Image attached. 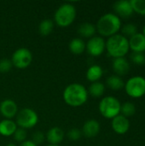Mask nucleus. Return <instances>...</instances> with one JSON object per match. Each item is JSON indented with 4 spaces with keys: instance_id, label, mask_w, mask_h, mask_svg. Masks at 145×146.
Listing matches in <instances>:
<instances>
[{
    "instance_id": "obj_23",
    "label": "nucleus",
    "mask_w": 145,
    "mask_h": 146,
    "mask_svg": "<svg viewBox=\"0 0 145 146\" xmlns=\"http://www.w3.org/2000/svg\"><path fill=\"white\" fill-rule=\"evenodd\" d=\"M55 22L50 19L43 20L38 25V33L42 36H49L54 29Z\"/></svg>"
},
{
    "instance_id": "obj_27",
    "label": "nucleus",
    "mask_w": 145,
    "mask_h": 146,
    "mask_svg": "<svg viewBox=\"0 0 145 146\" xmlns=\"http://www.w3.org/2000/svg\"><path fill=\"white\" fill-rule=\"evenodd\" d=\"M26 136H27L26 131L23 128H21V127H18L16 129V131L15 132V133L13 134L14 139L16 142L21 143V144L26 140Z\"/></svg>"
},
{
    "instance_id": "obj_12",
    "label": "nucleus",
    "mask_w": 145,
    "mask_h": 146,
    "mask_svg": "<svg viewBox=\"0 0 145 146\" xmlns=\"http://www.w3.org/2000/svg\"><path fill=\"white\" fill-rule=\"evenodd\" d=\"M113 8L115 12V15L120 18H128L132 16L133 14V9L130 1H117L114 3Z\"/></svg>"
},
{
    "instance_id": "obj_18",
    "label": "nucleus",
    "mask_w": 145,
    "mask_h": 146,
    "mask_svg": "<svg viewBox=\"0 0 145 146\" xmlns=\"http://www.w3.org/2000/svg\"><path fill=\"white\" fill-rule=\"evenodd\" d=\"M103 68L97 64L91 65L86 71V79L88 81L93 83L99 81V80L103 77Z\"/></svg>"
},
{
    "instance_id": "obj_1",
    "label": "nucleus",
    "mask_w": 145,
    "mask_h": 146,
    "mask_svg": "<svg viewBox=\"0 0 145 146\" xmlns=\"http://www.w3.org/2000/svg\"><path fill=\"white\" fill-rule=\"evenodd\" d=\"M88 96L87 89L79 83L68 85L62 93L64 102L71 107H80L84 105L88 100Z\"/></svg>"
},
{
    "instance_id": "obj_10",
    "label": "nucleus",
    "mask_w": 145,
    "mask_h": 146,
    "mask_svg": "<svg viewBox=\"0 0 145 146\" xmlns=\"http://www.w3.org/2000/svg\"><path fill=\"white\" fill-rule=\"evenodd\" d=\"M18 106L12 99H5L0 103V114L4 119L12 120L18 113Z\"/></svg>"
},
{
    "instance_id": "obj_4",
    "label": "nucleus",
    "mask_w": 145,
    "mask_h": 146,
    "mask_svg": "<svg viewBox=\"0 0 145 146\" xmlns=\"http://www.w3.org/2000/svg\"><path fill=\"white\" fill-rule=\"evenodd\" d=\"M76 15L77 10L75 6L70 3H65L56 10L53 21L61 27H67L74 21Z\"/></svg>"
},
{
    "instance_id": "obj_14",
    "label": "nucleus",
    "mask_w": 145,
    "mask_h": 146,
    "mask_svg": "<svg viewBox=\"0 0 145 146\" xmlns=\"http://www.w3.org/2000/svg\"><path fill=\"white\" fill-rule=\"evenodd\" d=\"M65 133L63 130L59 127H53L45 134V139L49 145H59L64 139Z\"/></svg>"
},
{
    "instance_id": "obj_13",
    "label": "nucleus",
    "mask_w": 145,
    "mask_h": 146,
    "mask_svg": "<svg viewBox=\"0 0 145 146\" xmlns=\"http://www.w3.org/2000/svg\"><path fill=\"white\" fill-rule=\"evenodd\" d=\"M101 130V126L100 123L94 119H91L86 121L81 129L82 134L88 139H92L95 138L98 135Z\"/></svg>"
},
{
    "instance_id": "obj_3",
    "label": "nucleus",
    "mask_w": 145,
    "mask_h": 146,
    "mask_svg": "<svg viewBox=\"0 0 145 146\" xmlns=\"http://www.w3.org/2000/svg\"><path fill=\"white\" fill-rule=\"evenodd\" d=\"M105 50L114 59L125 57L130 50L128 38L119 33L109 37L106 41Z\"/></svg>"
},
{
    "instance_id": "obj_21",
    "label": "nucleus",
    "mask_w": 145,
    "mask_h": 146,
    "mask_svg": "<svg viewBox=\"0 0 145 146\" xmlns=\"http://www.w3.org/2000/svg\"><path fill=\"white\" fill-rule=\"evenodd\" d=\"M106 83H107L108 87L113 91H120L123 89L125 86V82L122 80V78L116 74L109 76L107 79Z\"/></svg>"
},
{
    "instance_id": "obj_33",
    "label": "nucleus",
    "mask_w": 145,
    "mask_h": 146,
    "mask_svg": "<svg viewBox=\"0 0 145 146\" xmlns=\"http://www.w3.org/2000/svg\"><path fill=\"white\" fill-rule=\"evenodd\" d=\"M6 146H16V145H15V144H13V143H9Z\"/></svg>"
},
{
    "instance_id": "obj_20",
    "label": "nucleus",
    "mask_w": 145,
    "mask_h": 146,
    "mask_svg": "<svg viewBox=\"0 0 145 146\" xmlns=\"http://www.w3.org/2000/svg\"><path fill=\"white\" fill-rule=\"evenodd\" d=\"M69 50L74 55H81L85 51V43L81 38H74L68 44Z\"/></svg>"
},
{
    "instance_id": "obj_16",
    "label": "nucleus",
    "mask_w": 145,
    "mask_h": 146,
    "mask_svg": "<svg viewBox=\"0 0 145 146\" xmlns=\"http://www.w3.org/2000/svg\"><path fill=\"white\" fill-rule=\"evenodd\" d=\"M114 72L118 76H124L130 71V63L125 57L115 58L112 62Z\"/></svg>"
},
{
    "instance_id": "obj_11",
    "label": "nucleus",
    "mask_w": 145,
    "mask_h": 146,
    "mask_svg": "<svg viewBox=\"0 0 145 146\" xmlns=\"http://www.w3.org/2000/svg\"><path fill=\"white\" fill-rule=\"evenodd\" d=\"M111 127L115 133L123 135L126 134L130 129V121L128 118L120 114L119 115L112 119Z\"/></svg>"
},
{
    "instance_id": "obj_24",
    "label": "nucleus",
    "mask_w": 145,
    "mask_h": 146,
    "mask_svg": "<svg viewBox=\"0 0 145 146\" xmlns=\"http://www.w3.org/2000/svg\"><path fill=\"white\" fill-rule=\"evenodd\" d=\"M136 113V106L131 102H125L121 106V115L129 118Z\"/></svg>"
},
{
    "instance_id": "obj_25",
    "label": "nucleus",
    "mask_w": 145,
    "mask_h": 146,
    "mask_svg": "<svg viewBox=\"0 0 145 146\" xmlns=\"http://www.w3.org/2000/svg\"><path fill=\"white\" fill-rule=\"evenodd\" d=\"M121 33H122V35L125 36L126 38H131L132 37L133 35H135L138 32V27L135 24H132V23H128V24H126L125 26L121 27Z\"/></svg>"
},
{
    "instance_id": "obj_32",
    "label": "nucleus",
    "mask_w": 145,
    "mask_h": 146,
    "mask_svg": "<svg viewBox=\"0 0 145 146\" xmlns=\"http://www.w3.org/2000/svg\"><path fill=\"white\" fill-rule=\"evenodd\" d=\"M19 146H38L36 145L32 140H26V141H24V142H22L21 145Z\"/></svg>"
},
{
    "instance_id": "obj_8",
    "label": "nucleus",
    "mask_w": 145,
    "mask_h": 146,
    "mask_svg": "<svg viewBox=\"0 0 145 146\" xmlns=\"http://www.w3.org/2000/svg\"><path fill=\"white\" fill-rule=\"evenodd\" d=\"M10 60L13 67L18 69H25L31 65L32 62V54L28 49L21 47L15 50Z\"/></svg>"
},
{
    "instance_id": "obj_28",
    "label": "nucleus",
    "mask_w": 145,
    "mask_h": 146,
    "mask_svg": "<svg viewBox=\"0 0 145 146\" xmlns=\"http://www.w3.org/2000/svg\"><path fill=\"white\" fill-rule=\"evenodd\" d=\"M82 135H83V134H82L81 130L79 129V128H77V127H73V128H71V129L68 132V133H67V137H68L70 140H72V141H77V140L80 139L81 137H82Z\"/></svg>"
},
{
    "instance_id": "obj_31",
    "label": "nucleus",
    "mask_w": 145,
    "mask_h": 146,
    "mask_svg": "<svg viewBox=\"0 0 145 146\" xmlns=\"http://www.w3.org/2000/svg\"><path fill=\"white\" fill-rule=\"evenodd\" d=\"M36 145H41L44 140H45V134L43 133L40 131H37L35 132L32 136V139H31Z\"/></svg>"
},
{
    "instance_id": "obj_22",
    "label": "nucleus",
    "mask_w": 145,
    "mask_h": 146,
    "mask_svg": "<svg viewBox=\"0 0 145 146\" xmlns=\"http://www.w3.org/2000/svg\"><path fill=\"white\" fill-rule=\"evenodd\" d=\"M87 92L93 98H101L105 92V86L100 81L93 82L90 85Z\"/></svg>"
},
{
    "instance_id": "obj_6",
    "label": "nucleus",
    "mask_w": 145,
    "mask_h": 146,
    "mask_svg": "<svg viewBox=\"0 0 145 146\" xmlns=\"http://www.w3.org/2000/svg\"><path fill=\"white\" fill-rule=\"evenodd\" d=\"M15 119L17 127L25 130L34 127L38 122V114L31 108H23L19 110Z\"/></svg>"
},
{
    "instance_id": "obj_35",
    "label": "nucleus",
    "mask_w": 145,
    "mask_h": 146,
    "mask_svg": "<svg viewBox=\"0 0 145 146\" xmlns=\"http://www.w3.org/2000/svg\"><path fill=\"white\" fill-rule=\"evenodd\" d=\"M47 146H60V145H49Z\"/></svg>"
},
{
    "instance_id": "obj_9",
    "label": "nucleus",
    "mask_w": 145,
    "mask_h": 146,
    "mask_svg": "<svg viewBox=\"0 0 145 146\" xmlns=\"http://www.w3.org/2000/svg\"><path fill=\"white\" fill-rule=\"evenodd\" d=\"M106 50V41L101 36H94L85 44V50L91 56H100Z\"/></svg>"
},
{
    "instance_id": "obj_29",
    "label": "nucleus",
    "mask_w": 145,
    "mask_h": 146,
    "mask_svg": "<svg viewBox=\"0 0 145 146\" xmlns=\"http://www.w3.org/2000/svg\"><path fill=\"white\" fill-rule=\"evenodd\" d=\"M131 61L136 65H144L145 55L144 53L140 52H132L131 55Z\"/></svg>"
},
{
    "instance_id": "obj_7",
    "label": "nucleus",
    "mask_w": 145,
    "mask_h": 146,
    "mask_svg": "<svg viewBox=\"0 0 145 146\" xmlns=\"http://www.w3.org/2000/svg\"><path fill=\"white\" fill-rule=\"evenodd\" d=\"M124 89L126 94L132 98H140L145 95V78L133 76L126 83Z\"/></svg>"
},
{
    "instance_id": "obj_34",
    "label": "nucleus",
    "mask_w": 145,
    "mask_h": 146,
    "mask_svg": "<svg viewBox=\"0 0 145 146\" xmlns=\"http://www.w3.org/2000/svg\"><path fill=\"white\" fill-rule=\"evenodd\" d=\"M142 33H143V35L145 37V25H144V28H143V32H142Z\"/></svg>"
},
{
    "instance_id": "obj_5",
    "label": "nucleus",
    "mask_w": 145,
    "mask_h": 146,
    "mask_svg": "<svg viewBox=\"0 0 145 146\" xmlns=\"http://www.w3.org/2000/svg\"><path fill=\"white\" fill-rule=\"evenodd\" d=\"M121 102L113 96H107L102 98L98 110L100 114L106 119H113L121 114Z\"/></svg>"
},
{
    "instance_id": "obj_15",
    "label": "nucleus",
    "mask_w": 145,
    "mask_h": 146,
    "mask_svg": "<svg viewBox=\"0 0 145 146\" xmlns=\"http://www.w3.org/2000/svg\"><path fill=\"white\" fill-rule=\"evenodd\" d=\"M129 48L132 52L144 53L145 51V37L142 33H137L129 38Z\"/></svg>"
},
{
    "instance_id": "obj_2",
    "label": "nucleus",
    "mask_w": 145,
    "mask_h": 146,
    "mask_svg": "<svg viewBox=\"0 0 145 146\" xmlns=\"http://www.w3.org/2000/svg\"><path fill=\"white\" fill-rule=\"evenodd\" d=\"M97 32L101 37H112L121 29V21L119 16L114 13H107L102 15L96 25Z\"/></svg>"
},
{
    "instance_id": "obj_17",
    "label": "nucleus",
    "mask_w": 145,
    "mask_h": 146,
    "mask_svg": "<svg viewBox=\"0 0 145 146\" xmlns=\"http://www.w3.org/2000/svg\"><path fill=\"white\" fill-rule=\"evenodd\" d=\"M17 128L18 127L13 120L3 119L0 121V135L3 137L13 136Z\"/></svg>"
},
{
    "instance_id": "obj_30",
    "label": "nucleus",
    "mask_w": 145,
    "mask_h": 146,
    "mask_svg": "<svg viewBox=\"0 0 145 146\" xmlns=\"http://www.w3.org/2000/svg\"><path fill=\"white\" fill-rule=\"evenodd\" d=\"M13 68V64L11 62L10 59L8 58H3L0 60V73H8Z\"/></svg>"
},
{
    "instance_id": "obj_19",
    "label": "nucleus",
    "mask_w": 145,
    "mask_h": 146,
    "mask_svg": "<svg viewBox=\"0 0 145 146\" xmlns=\"http://www.w3.org/2000/svg\"><path fill=\"white\" fill-rule=\"evenodd\" d=\"M97 33L96 25L90 23V22H85L79 26L78 27V33L82 37L85 38H91L95 36Z\"/></svg>"
},
{
    "instance_id": "obj_26",
    "label": "nucleus",
    "mask_w": 145,
    "mask_h": 146,
    "mask_svg": "<svg viewBox=\"0 0 145 146\" xmlns=\"http://www.w3.org/2000/svg\"><path fill=\"white\" fill-rule=\"evenodd\" d=\"M130 2L133 12L141 15H145V0H131Z\"/></svg>"
}]
</instances>
